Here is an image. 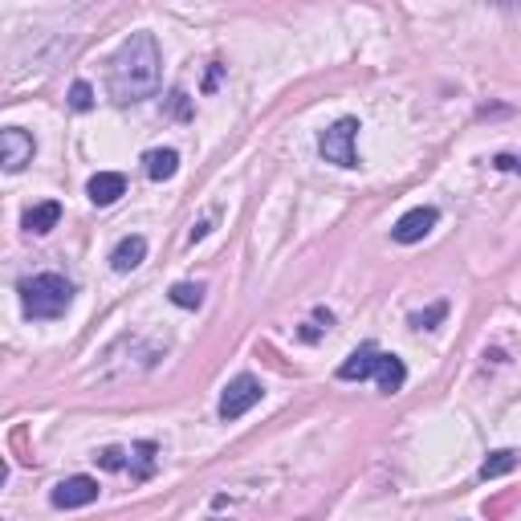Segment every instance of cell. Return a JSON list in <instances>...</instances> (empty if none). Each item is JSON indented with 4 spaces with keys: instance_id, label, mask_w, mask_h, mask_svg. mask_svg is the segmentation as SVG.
Instances as JSON below:
<instances>
[{
    "instance_id": "obj_22",
    "label": "cell",
    "mask_w": 521,
    "mask_h": 521,
    "mask_svg": "<svg viewBox=\"0 0 521 521\" xmlns=\"http://www.w3.org/2000/svg\"><path fill=\"white\" fill-rule=\"evenodd\" d=\"M488 5H497V8H521V0H488Z\"/></svg>"
},
{
    "instance_id": "obj_16",
    "label": "cell",
    "mask_w": 521,
    "mask_h": 521,
    "mask_svg": "<svg viewBox=\"0 0 521 521\" xmlns=\"http://www.w3.org/2000/svg\"><path fill=\"white\" fill-rule=\"evenodd\" d=\"M90 106H94V90H90V81H73L70 86V110L86 114Z\"/></svg>"
},
{
    "instance_id": "obj_21",
    "label": "cell",
    "mask_w": 521,
    "mask_h": 521,
    "mask_svg": "<svg viewBox=\"0 0 521 521\" xmlns=\"http://www.w3.org/2000/svg\"><path fill=\"white\" fill-rule=\"evenodd\" d=\"M220 70H224V65H212V73H208V81H204V90H216V81H220Z\"/></svg>"
},
{
    "instance_id": "obj_15",
    "label": "cell",
    "mask_w": 521,
    "mask_h": 521,
    "mask_svg": "<svg viewBox=\"0 0 521 521\" xmlns=\"http://www.w3.org/2000/svg\"><path fill=\"white\" fill-rule=\"evenodd\" d=\"M171 306H179V309H200L204 306V285L200 281H179V285H171Z\"/></svg>"
},
{
    "instance_id": "obj_10",
    "label": "cell",
    "mask_w": 521,
    "mask_h": 521,
    "mask_svg": "<svg viewBox=\"0 0 521 521\" xmlns=\"http://www.w3.org/2000/svg\"><path fill=\"white\" fill-rule=\"evenodd\" d=\"M143 171H147V179H155V184H167V179L179 171V151L175 147H155V151L143 155Z\"/></svg>"
},
{
    "instance_id": "obj_7",
    "label": "cell",
    "mask_w": 521,
    "mask_h": 521,
    "mask_svg": "<svg viewBox=\"0 0 521 521\" xmlns=\"http://www.w3.org/2000/svg\"><path fill=\"white\" fill-rule=\"evenodd\" d=\"M436 220H440V212L431 208V204H420V208L403 212V216L395 220L391 236H395V244H420L423 236H428L431 228H436Z\"/></svg>"
},
{
    "instance_id": "obj_5",
    "label": "cell",
    "mask_w": 521,
    "mask_h": 521,
    "mask_svg": "<svg viewBox=\"0 0 521 521\" xmlns=\"http://www.w3.org/2000/svg\"><path fill=\"white\" fill-rule=\"evenodd\" d=\"M33 155H37V143H33L29 130H21V127H5V130H0V163H5L8 175H16V171L29 167Z\"/></svg>"
},
{
    "instance_id": "obj_4",
    "label": "cell",
    "mask_w": 521,
    "mask_h": 521,
    "mask_svg": "<svg viewBox=\"0 0 521 521\" xmlns=\"http://www.w3.org/2000/svg\"><path fill=\"white\" fill-rule=\"evenodd\" d=\"M260 395H265V387H260L257 374L241 371V374H236V379L224 387V395H220V420L232 423V420H241V415H249L252 407L260 403Z\"/></svg>"
},
{
    "instance_id": "obj_8",
    "label": "cell",
    "mask_w": 521,
    "mask_h": 521,
    "mask_svg": "<svg viewBox=\"0 0 521 521\" xmlns=\"http://www.w3.org/2000/svg\"><path fill=\"white\" fill-rule=\"evenodd\" d=\"M379 355L383 350L374 346V342H363V346L355 350V355H346V363L338 366V379L342 383H363L374 374V366H379Z\"/></svg>"
},
{
    "instance_id": "obj_18",
    "label": "cell",
    "mask_w": 521,
    "mask_h": 521,
    "mask_svg": "<svg viewBox=\"0 0 521 521\" xmlns=\"http://www.w3.org/2000/svg\"><path fill=\"white\" fill-rule=\"evenodd\" d=\"M94 460L98 464H102V469H110V472H122V469H127V452H122V448H102V452H98L94 456Z\"/></svg>"
},
{
    "instance_id": "obj_14",
    "label": "cell",
    "mask_w": 521,
    "mask_h": 521,
    "mask_svg": "<svg viewBox=\"0 0 521 521\" xmlns=\"http://www.w3.org/2000/svg\"><path fill=\"white\" fill-rule=\"evenodd\" d=\"M517 469V452H509V448H501V452H488L485 464H480V480H497L505 477V472Z\"/></svg>"
},
{
    "instance_id": "obj_12",
    "label": "cell",
    "mask_w": 521,
    "mask_h": 521,
    "mask_svg": "<svg viewBox=\"0 0 521 521\" xmlns=\"http://www.w3.org/2000/svg\"><path fill=\"white\" fill-rule=\"evenodd\" d=\"M374 383H379L383 395H395V391H403L407 383V366L399 355H379V366H374Z\"/></svg>"
},
{
    "instance_id": "obj_13",
    "label": "cell",
    "mask_w": 521,
    "mask_h": 521,
    "mask_svg": "<svg viewBox=\"0 0 521 521\" xmlns=\"http://www.w3.org/2000/svg\"><path fill=\"white\" fill-rule=\"evenodd\" d=\"M57 220H62V204L57 200H45V204H33L29 212H24V232H33V236H45L49 228H57Z\"/></svg>"
},
{
    "instance_id": "obj_11",
    "label": "cell",
    "mask_w": 521,
    "mask_h": 521,
    "mask_svg": "<svg viewBox=\"0 0 521 521\" xmlns=\"http://www.w3.org/2000/svg\"><path fill=\"white\" fill-rule=\"evenodd\" d=\"M147 260V241L143 236H122L118 244H114V252H110V265H114V273H130V269H138Z\"/></svg>"
},
{
    "instance_id": "obj_20",
    "label": "cell",
    "mask_w": 521,
    "mask_h": 521,
    "mask_svg": "<svg viewBox=\"0 0 521 521\" xmlns=\"http://www.w3.org/2000/svg\"><path fill=\"white\" fill-rule=\"evenodd\" d=\"M208 232H212V220H200V224H195L192 232H187V241L195 244V241H204V236H208Z\"/></svg>"
},
{
    "instance_id": "obj_6",
    "label": "cell",
    "mask_w": 521,
    "mask_h": 521,
    "mask_svg": "<svg viewBox=\"0 0 521 521\" xmlns=\"http://www.w3.org/2000/svg\"><path fill=\"white\" fill-rule=\"evenodd\" d=\"M98 480L94 477H65L62 485H53V493H49V501H53V509H86V505L98 501Z\"/></svg>"
},
{
    "instance_id": "obj_17",
    "label": "cell",
    "mask_w": 521,
    "mask_h": 521,
    "mask_svg": "<svg viewBox=\"0 0 521 521\" xmlns=\"http://www.w3.org/2000/svg\"><path fill=\"white\" fill-rule=\"evenodd\" d=\"M444 314H448V306H444V301H436V306L423 309V314H412V326H415V330H431L436 322H444Z\"/></svg>"
},
{
    "instance_id": "obj_9",
    "label": "cell",
    "mask_w": 521,
    "mask_h": 521,
    "mask_svg": "<svg viewBox=\"0 0 521 521\" xmlns=\"http://www.w3.org/2000/svg\"><path fill=\"white\" fill-rule=\"evenodd\" d=\"M86 195L98 208H110L118 195H127V175H122V171H98V175H90Z\"/></svg>"
},
{
    "instance_id": "obj_19",
    "label": "cell",
    "mask_w": 521,
    "mask_h": 521,
    "mask_svg": "<svg viewBox=\"0 0 521 521\" xmlns=\"http://www.w3.org/2000/svg\"><path fill=\"white\" fill-rule=\"evenodd\" d=\"M497 171H521V155H493Z\"/></svg>"
},
{
    "instance_id": "obj_3",
    "label": "cell",
    "mask_w": 521,
    "mask_h": 521,
    "mask_svg": "<svg viewBox=\"0 0 521 521\" xmlns=\"http://www.w3.org/2000/svg\"><path fill=\"white\" fill-rule=\"evenodd\" d=\"M355 138H358V118H338L317 135V155L326 163H334V167H358Z\"/></svg>"
},
{
    "instance_id": "obj_1",
    "label": "cell",
    "mask_w": 521,
    "mask_h": 521,
    "mask_svg": "<svg viewBox=\"0 0 521 521\" xmlns=\"http://www.w3.org/2000/svg\"><path fill=\"white\" fill-rule=\"evenodd\" d=\"M159 78H163V53L155 33H130L118 45V53L110 57L106 90H110L114 106H135L159 90Z\"/></svg>"
},
{
    "instance_id": "obj_2",
    "label": "cell",
    "mask_w": 521,
    "mask_h": 521,
    "mask_svg": "<svg viewBox=\"0 0 521 521\" xmlns=\"http://www.w3.org/2000/svg\"><path fill=\"white\" fill-rule=\"evenodd\" d=\"M73 301V281L62 273H37L21 281V309L24 317H37V322H53L70 309Z\"/></svg>"
}]
</instances>
